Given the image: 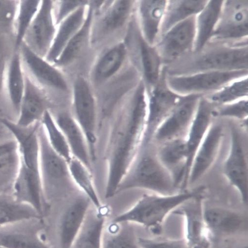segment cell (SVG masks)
<instances>
[{
  "label": "cell",
  "instance_id": "obj_24",
  "mask_svg": "<svg viewBox=\"0 0 248 248\" xmlns=\"http://www.w3.org/2000/svg\"><path fill=\"white\" fill-rule=\"evenodd\" d=\"M204 219L212 235L226 236L237 234L247 229V219L242 214L221 207L204 210Z\"/></svg>",
  "mask_w": 248,
  "mask_h": 248
},
{
  "label": "cell",
  "instance_id": "obj_47",
  "mask_svg": "<svg viewBox=\"0 0 248 248\" xmlns=\"http://www.w3.org/2000/svg\"><path fill=\"white\" fill-rule=\"evenodd\" d=\"M86 1H63L61 5L57 16V23L62 21L72 11H76L80 7L85 5Z\"/></svg>",
  "mask_w": 248,
  "mask_h": 248
},
{
  "label": "cell",
  "instance_id": "obj_30",
  "mask_svg": "<svg viewBox=\"0 0 248 248\" xmlns=\"http://www.w3.org/2000/svg\"><path fill=\"white\" fill-rule=\"evenodd\" d=\"M84 15V8L82 6L71 14L62 22L45 58L46 62H55L59 59L69 41L82 26Z\"/></svg>",
  "mask_w": 248,
  "mask_h": 248
},
{
  "label": "cell",
  "instance_id": "obj_31",
  "mask_svg": "<svg viewBox=\"0 0 248 248\" xmlns=\"http://www.w3.org/2000/svg\"><path fill=\"white\" fill-rule=\"evenodd\" d=\"M205 0L170 1L160 28L162 35L177 24L199 14L208 3Z\"/></svg>",
  "mask_w": 248,
  "mask_h": 248
},
{
  "label": "cell",
  "instance_id": "obj_27",
  "mask_svg": "<svg viewBox=\"0 0 248 248\" xmlns=\"http://www.w3.org/2000/svg\"><path fill=\"white\" fill-rule=\"evenodd\" d=\"M224 1L212 0L208 2L196 19V34L193 51L198 53L203 50L211 38L219 20Z\"/></svg>",
  "mask_w": 248,
  "mask_h": 248
},
{
  "label": "cell",
  "instance_id": "obj_12",
  "mask_svg": "<svg viewBox=\"0 0 248 248\" xmlns=\"http://www.w3.org/2000/svg\"><path fill=\"white\" fill-rule=\"evenodd\" d=\"M196 34V16L177 24L162 35L156 48L161 60L172 62L188 52Z\"/></svg>",
  "mask_w": 248,
  "mask_h": 248
},
{
  "label": "cell",
  "instance_id": "obj_40",
  "mask_svg": "<svg viewBox=\"0 0 248 248\" xmlns=\"http://www.w3.org/2000/svg\"><path fill=\"white\" fill-rule=\"evenodd\" d=\"M41 1L21 0L19 1L14 26L15 51H19L25 35L36 16Z\"/></svg>",
  "mask_w": 248,
  "mask_h": 248
},
{
  "label": "cell",
  "instance_id": "obj_6",
  "mask_svg": "<svg viewBox=\"0 0 248 248\" xmlns=\"http://www.w3.org/2000/svg\"><path fill=\"white\" fill-rule=\"evenodd\" d=\"M248 71H210L184 76H165L168 87L182 96L218 91L230 82L247 76Z\"/></svg>",
  "mask_w": 248,
  "mask_h": 248
},
{
  "label": "cell",
  "instance_id": "obj_49",
  "mask_svg": "<svg viewBox=\"0 0 248 248\" xmlns=\"http://www.w3.org/2000/svg\"><path fill=\"white\" fill-rule=\"evenodd\" d=\"M0 248H2V247L0 246Z\"/></svg>",
  "mask_w": 248,
  "mask_h": 248
},
{
  "label": "cell",
  "instance_id": "obj_28",
  "mask_svg": "<svg viewBox=\"0 0 248 248\" xmlns=\"http://www.w3.org/2000/svg\"><path fill=\"white\" fill-rule=\"evenodd\" d=\"M167 6L164 0L142 1L140 12L144 40L150 45L156 42Z\"/></svg>",
  "mask_w": 248,
  "mask_h": 248
},
{
  "label": "cell",
  "instance_id": "obj_34",
  "mask_svg": "<svg viewBox=\"0 0 248 248\" xmlns=\"http://www.w3.org/2000/svg\"><path fill=\"white\" fill-rule=\"evenodd\" d=\"M42 217L31 206L18 202L12 194L0 195V227Z\"/></svg>",
  "mask_w": 248,
  "mask_h": 248
},
{
  "label": "cell",
  "instance_id": "obj_39",
  "mask_svg": "<svg viewBox=\"0 0 248 248\" xmlns=\"http://www.w3.org/2000/svg\"><path fill=\"white\" fill-rule=\"evenodd\" d=\"M40 123L49 145L68 162L73 157L68 144L55 117L49 110L46 111Z\"/></svg>",
  "mask_w": 248,
  "mask_h": 248
},
{
  "label": "cell",
  "instance_id": "obj_36",
  "mask_svg": "<svg viewBox=\"0 0 248 248\" xmlns=\"http://www.w3.org/2000/svg\"><path fill=\"white\" fill-rule=\"evenodd\" d=\"M128 224L112 222L105 226L102 248H140L134 231Z\"/></svg>",
  "mask_w": 248,
  "mask_h": 248
},
{
  "label": "cell",
  "instance_id": "obj_5",
  "mask_svg": "<svg viewBox=\"0 0 248 248\" xmlns=\"http://www.w3.org/2000/svg\"><path fill=\"white\" fill-rule=\"evenodd\" d=\"M220 46L198 53L186 61L177 72L185 75L210 71H231L248 69V47Z\"/></svg>",
  "mask_w": 248,
  "mask_h": 248
},
{
  "label": "cell",
  "instance_id": "obj_35",
  "mask_svg": "<svg viewBox=\"0 0 248 248\" xmlns=\"http://www.w3.org/2000/svg\"><path fill=\"white\" fill-rule=\"evenodd\" d=\"M68 164L71 177L78 189L89 198L95 208H102L103 205L94 185L91 170L73 157Z\"/></svg>",
  "mask_w": 248,
  "mask_h": 248
},
{
  "label": "cell",
  "instance_id": "obj_9",
  "mask_svg": "<svg viewBox=\"0 0 248 248\" xmlns=\"http://www.w3.org/2000/svg\"><path fill=\"white\" fill-rule=\"evenodd\" d=\"M204 94L182 96L171 112L156 130L153 140L160 144L185 138L194 117L198 103Z\"/></svg>",
  "mask_w": 248,
  "mask_h": 248
},
{
  "label": "cell",
  "instance_id": "obj_13",
  "mask_svg": "<svg viewBox=\"0 0 248 248\" xmlns=\"http://www.w3.org/2000/svg\"><path fill=\"white\" fill-rule=\"evenodd\" d=\"M202 194L184 203L172 213L182 216L185 221V238L189 248H210V234L205 219Z\"/></svg>",
  "mask_w": 248,
  "mask_h": 248
},
{
  "label": "cell",
  "instance_id": "obj_11",
  "mask_svg": "<svg viewBox=\"0 0 248 248\" xmlns=\"http://www.w3.org/2000/svg\"><path fill=\"white\" fill-rule=\"evenodd\" d=\"M43 217L0 227V246L3 248H52L44 240Z\"/></svg>",
  "mask_w": 248,
  "mask_h": 248
},
{
  "label": "cell",
  "instance_id": "obj_17",
  "mask_svg": "<svg viewBox=\"0 0 248 248\" xmlns=\"http://www.w3.org/2000/svg\"><path fill=\"white\" fill-rule=\"evenodd\" d=\"M19 52L25 73L38 86L62 91L68 90L67 83L62 74L24 43Z\"/></svg>",
  "mask_w": 248,
  "mask_h": 248
},
{
  "label": "cell",
  "instance_id": "obj_46",
  "mask_svg": "<svg viewBox=\"0 0 248 248\" xmlns=\"http://www.w3.org/2000/svg\"><path fill=\"white\" fill-rule=\"evenodd\" d=\"M140 248H189L184 239L137 238Z\"/></svg>",
  "mask_w": 248,
  "mask_h": 248
},
{
  "label": "cell",
  "instance_id": "obj_42",
  "mask_svg": "<svg viewBox=\"0 0 248 248\" xmlns=\"http://www.w3.org/2000/svg\"><path fill=\"white\" fill-rule=\"evenodd\" d=\"M248 78L235 81L215 92L207 98L214 104L222 106L242 100L248 96Z\"/></svg>",
  "mask_w": 248,
  "mask_h": 248
},
{
  "label": "cell",
  "instance_id": "obj_4",
  "mask_svg": "<svg viewBox=\"0 0 248 248\" xmlns=\"http://www.w3.org/2000/svg\"><path fill=\"white\" fill-rule=\"evenodd\" d=\"M40 170L45 199L78 190L71 177L68 162L58 155L48 143L41 124Z\"/></svg>",
  "mask_w": 248,
  "mask_h": 248
},
{
  "label": "cell",
  "instance_id": "obj_22",
  "mask_svg": "<svg viewBox=\"0 0 248 248\" xmlns=\"http://www.w3.org/2000/svg\"><path fill=\"white\" fill-rule=\"evenodd\" d=\"M215 106L207 98L203 96L201 97L194 117L185 138L187 153V183L189 170L194 156L212 124V119L214 117V111L216 108Z\"/></svg>",
  "mask_w": 248,
  "mask_h": 248
},
{
  "label": "cell",
  "instance_id": "obj_2",
  "mask_svg": "<svg viewBox=\"0 0 248 248\" xmlns=\"http://www.w3.org/2000/svg\"><path fill=\"white\" fill-rule=\"evenodd\" d=\"M205 187L183 191L171 195L145 194L129 210L117 217L112 222L141 225L154 234H159L163 224L170 214L186 202L202 194Z\"/></svg>",
  "mask_w": 248,
  "mask_h": 248
},
{
  "label": "cell",
  "instance_id": "obj_8",
  "mask_svg": "<svg viewBox=\"0 0 248 248\" xmlns=\"http://www.w3.org/2000/svg\"><path fill=\"white\" fill-rule=\"evenodd\" d=\"M182 96L168 87L165 76V79L161 78L150 92L147 99L145 127L140 149L151 145L156 130L178 104Z\"/></svg>",
  "mask_w": 248,
  "mask_h": 248
},
{
  "label": "cell",
  "instance_id": "obj_48",
  "mask_svg": "<svg viewBox=\"0 0 248 248\" xmlns=\"http://www.w3.org/2000/svg\"><path fill=\"white\" fill-rule=\"evenodd\" d=\"M231 248H248V245L246 244H240L239 246H235V247H233Z\"/></svg>",
  "mask_w": 248,
  "mask_h": 248
},
{
  "label": "cell",
  "instance_id": "obj_7",
  "mask_svg": "<svg viewBox=\"0 0 248 248\" xmlns=\"http://www.w3.org/2000/svg\"><path fill=\"white\" fill-rule=\"evenodd\" d=\"M88 143L92 161L95 159L98 116L96 102L86 80L78 77L74 87L73 115Z\"/></svg>",
  "mask_w": 248,
  "mask_h": 248
},
{
  "label": "cell",
  "instance_id": "obj_25",
  "mask_svg": "<svg viewBox=\"0 0 248 248\" xmlns=\"http://www.w3.org/2000/svg\"><path fill=\"white\" fill-rule=\"evenodd\" d=\"M55 120L63 133L72 155L91 170L92 159L86 137L72 115L59 114Z\"/></svg>",
  "mask_w": 248,
  "mask_h": 248
},
{
  "label": "cell",
  "instance_id": "obj_23",
  "mask_svg": "<svg viewBox=\"0 0 248 248\" xmlns=\"http://www.w3.org/2000/svg\"><path fill=\"white\" fill-rule=\"evenodd\" d=\"M48 107L49 103L41 88L25 73V91L16 123L28 127L40 123Z\"/></svg>",
  "mask_w": 248,
  "mask_h": 248
},
{
  "label": "cell",
  "instance_id": "obj_3",
  "mask_svg": "<svg viewBox=\"0 0 248 248\" xmlns=\"http://www.w3.org/2000/svg\"><path fill=\"white\" fill-rule=\"evenodd\" d=\"M179 187L173 177L158 159L150 145L141 148L134 162L120 183L116 194L141 189L161 195L176 194Z\"/></svg>",
  "mask_w": 248,
  "mask_h": 248
},
{
  "label": "cell",
  "instance_id": "obj_14",
  "mask_svg": "<svg viewBox=\"0 0 248 248\" xmlns=\"http://www.w3.org/2000/svg\"><path fill=\"white\" fill-rule=\"evenodd\" d=\"M11 194L18 202L33 208L42 217L45 215L47 203L40 170L31 169L19 162Z\"/></svg>",
  "mask_w": 248,
  "mask_h": 248
},
{
  "label": "cell",
  "instance_id": "obj_1",
  "mask_svg": "<svg viewBox=\"0 0 248 248\" xmlns=\"http://www.w3.org/2000/svg\"><path fill=\"white\" fill-rule=\"evenodd\" d=\"M146 114L145 87L140 82L130 100L116 114L109 128L104 156L106 199L116 195L120 183L139 153Z\"/></svg>",
  "mask_w": 248,
  "mask_h": 248
},
{
  "label": "cell",
  "instance_id": "obj_45",
  "mask_svg": "<svg viewBox=\"0 0 248 248\" xmlns=\"http://www.w3.org/2000/svg\"><path fill=\"white\" fill-rule=\"evenodd\" d=\"M248 114V102L246 99L236 102L220 106L215 109L214 117L230 118L239 120L241 121L247 120Z\"/></svg>",
  "mask_w": 248,
  "mask_h": 248
},
{
  "label": "cell",
  "instance_id": "obj_43",
  "mask_svg": "<svg viewBox=\"0 0 248 248\" xmlns=\"http://www.w3.org/2000/svg\"><path fill=\"white\" fill-rule=\"evenodd\" d=\"M15 38L13 34H0V98L6 94V75L10 59L14 52Z\"/></svg>",
  "mask_w": 248,
  "mask_h": 248
},
{
  "label": "cell",
  "instance_id": "obj_20",
  "mask_svg": "<svg viewBox=\"0 0 248 248\" xmlns=\"http://www.w3.org/2000/svg\"><path fill=\"white\" fill-rule=\"evenodd\" d=\"M247 2L228 1L222 19L210 39L239 40L248 36Z\"/></svg>",
  "mask_w": 248,
  "mask_h": 248
},
{
  "label": "cell",
  "instance_id": "obj_18",
  "mask_svg": "<svg viewBox=\"0 0 248 248\" xmlns=\"http://www.w3.org/2000/svg\"><path fill=\"white\" fill-rule=\"evenodd\" d=\"M0 123L14 136L17 145L20 162L31 169L40 170L39 130L41 123L23 127L4 118L0 119Z\"/></svg>",
  "mask_w": 248,
  "mask_h": 248
},
{
  "label": "cell",
  "instance_id": "obj_15",
  "mask_svg": "<svg viewBox=\"0 0 248 248\" xmlns=\"http://www.w3.org/2000/svg\"><path fill=\"white\" fill-rule=\"evenodd\" d=\"M230 146L223 166V173L229 183L238 191L242 202H248V163L241 137L234 127L231 128Z\"/></svg>",
  "mask_w": 248,
  "mask_h": 248
},
{
  "label": "cell",
  "instance_id": "obj_33",
  "mask_svg": "<svg viewBox=\"0 0 248 248\" xmlns=\"http://www.w3.org/2000/svg\"><path fill=\"white\" fill-rule=\"evenodd\" d=\"M139 52L141 68L150 91L160 80L161 59L156 49L140 36Z\"/></svg>",
  "mask_w": 248,
  "mask_h": 248
},
{
  "label": "cell",
  "instance_id": "obj_16",
  "mask_svg": "<svg viewBox=\"0 0 248 248\" xmlns=\"http://www.w3.org/2000/svg\"><path fill=\"white\" fill-rule=\"evenodd\" d=\"M92 204L84 194L79 195L74 198L62 211L57 228L60 248H72Z\"/></svg>",
  "mask_w": 248,
  "mask_h": 248
},
{
  "label": "cell",
  "instance_id": "obj_37",
  "mask_svg": "<svg viewBox=\"0 0 248 248\" xmlns=\"http://www.w3.org/2000/svg\"><path fill=\"white\" fill-rule=\"evenodd\" d=\"M93 14V7L91 6L82 26L70 39L59 59L55 62L57 65H68L80 56L88 42Z\"/></svg>",
  "mask_w": 248,
  "mask_h": 248
},
{
  "label": "cell",
  "instance_id": "obj_19",
  "mask_svg": "<svg viewBox=\"0 0 248 248\" xmlns=\"http://www.w3.org/2000/svg\"><path fill=\"white\" fill-rule=\"evenodd\" d=\"M223 136V129L221 125L219 124H211L193 158L188 184L197 182L212 167L218 155Z\"/></svg>",
  "mask_w": 248,
  "mask_h": 248
},
{
  "label": "cell",
  "instance_id": "obj_38",
  "mask_svg": "<svg viewBox=\"0 0 248 248\" xmlns=\"http://www.w3.org/2000/svg\"><path fill=\"white\" fill-rule=\"evenodd\" d=\"M126 56L124 44H119L110 49L97 62L93 77L96 83H101L114 75L122 66Z\"/></svg>",
  "mask_w": 248,
  "mask_h": 248
},
{
  "label": "cell",
  "instance_id": "obj_41",
  "mask_svg": "<svg viewBox=\"0 0 248 248\" xmlns=\"http://www.w3.org/2000/svg\"><path fill=\"white\" fill-rule=\"evenodd\" d=\"M132 6V1H116L108 10L100 26L101 35H106L121 29L126 22Z\"/></svg>",
  "mask_w": 248,
  "mask_h": 248
},
{
  "label": "cell",
  "instance_id": "obj_26",
  "mask_svg": "<svg viewBox=\"0 0 248 248\" xmlns=\"http://www.w3.org/2000/svg\"><path fill=\"white\" fill-rule=\"evenodd\" d=\"M89 210L83 226L72 248H102L106 213L102 207Z\"/></svg>",
  "mask_w": 248,
  "mask_h": 248
},
{
  "label": "cell",
  "instance_id": "obj_32",
  "mask_svg": "<svg viewBox=\"0 0 248 248\" xmlns=\"http://www.w3.org/2000/svg\"><path fill=\"white\" fill-rule=\"evenodd\" d=\"M17 144L14 140L0 142V195L8 184H12L19 166Z\"/></svg>",
  "mask_w": 248,
  "mask_h": 248
},
{
  "label": "cell",
  "instance_id": "obj_29",
  "mask_svg": "<svg viewBox=\"0 0 248 248\" xmlns=\"http://www.w3.org/2000/svg\"><path fill=\"white\" fill-rule=\"evenodd\" d=\"M5 88L11 105L18 114L25 88V73L19 51H14L9 61Z\"/></svg>",
  "mask_w": 248,
  "mask_h": 248
},
{
  "label": "cell",
  "instance_id": "obj_44",
  "mask_svg": "<svg viewBox=\"0 0 248 248\" xmlns=\"http://www.w3.org/2000/svg\"><path fill=\"white\" fill-rule=\"evenodd\" d=\"M19 1L0 0V34L14 35L15 22Z\"/></svg>",
  "mask_w": 248,
  "mask_h": 248
},
{
  "label": "cell",
  "instance_id": "obj_21",
  "mask_svg": "<svg viewBox=\"0 0 248 248\" xmlns=\"http://www.w3.org/2000/svg\"><path fill=\"white\" fill-rule=\"evenodd\" d=\"M160 144L156 151L158 159L171 174L178 186L185 189L187 185L185 138L174 139Z\"/></svg>",
  "mask_w": 248,
  "mask_h": 248
},
{
  "label": "cell",
  "instance_id": "obj_10",
  "mask_svg": "<svg viewBox=\"0 0 248 248\" xmlns=\"http://www.w3.org/2000/svg\"><path fill=\"white\" fill-rule=\"evenodd\" d=\"M53 2L41 1L39 10L25 35L23 42L37 55L45 59L56 35Z\"/></svg>",
  "mask_w": 248,
  "mask_h": 248
}]
</instances>
